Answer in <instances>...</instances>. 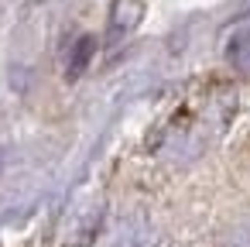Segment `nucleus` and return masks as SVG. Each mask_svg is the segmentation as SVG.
<instances>
[{"label":"nucleus","mask_w":250,"mask_h":247,"mask_svg":"<svg viewBox=\"0 0 250 247\" xmlns=\"http://www.w3.org/2000/svg\"><path fill=\"white\" fill-rule=\"evenodd\" d=\"M106 247H161V240H158V233H154L151 223L130 220V223H124V226L110 237Z\"/></svg>","instance_id":"obj_1"},{"label":"nucleus","mask_w":250,"mask_h":247,"mask_svg":"<svg viewBox=\"0 0 250 247\" xmlns=\"http://www.w3.org/2000/svg\"><path fill=\"white\" fill-rule=\"evenodd\" d=\"M226 62L240 72V76H250V21H243L229 42H226Z\"/></svg>","instance_id":"obj_2"},{"label":"nucleus","mask_w":250,"mask_h":247,"mask_svg":"<svg viewBox=\"0 0 250 247\" xmlns=\"http://www.w3.org/2000/svg\"><path fill=\"white\" fill-rule=\"evenodd\" d=\"M141 18H144V4H141V0H113V11H110L113 35H127Z\"/></svg>","instance_id":"obj_3"},{"label":"nucleus","mask_w":250,"mask_h":247,"mask_svg":"<svg viewBox=\"0 0 250 247\" xmlns=\"http://www.w3.org/2000/svg\"><path fill=\"white\" fill-rule=\"evenodd\" d=\"M93 52H96V38H93V35H83V38L76 42V48H72V59H69V79H76V76L89 66Z\"/></svg>","instance_id":"obj_4"}]
</instances>
